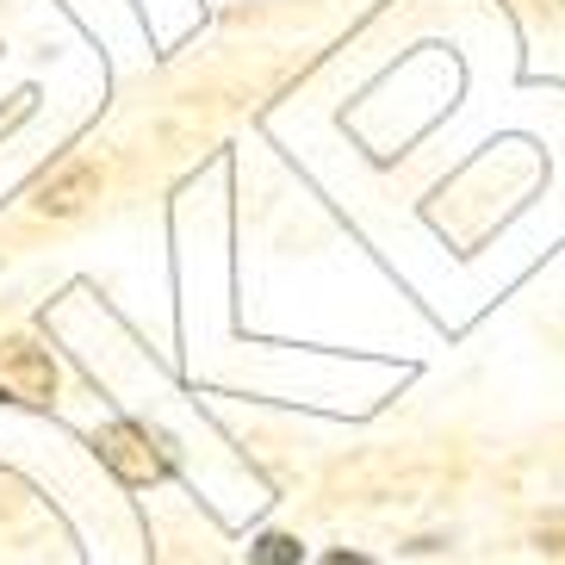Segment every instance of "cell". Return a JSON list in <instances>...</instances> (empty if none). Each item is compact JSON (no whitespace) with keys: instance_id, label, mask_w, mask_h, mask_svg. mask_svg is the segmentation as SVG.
Here are the masks:
<instances>
[{"instance_id":"obj_4","label":"cell","mask_w":565,"mask_h":565,"mask_svg":"<svg viewBox=\"0 0 565 565\" xmlns=\"http://www.w3.org/2000/svg\"><path fill=\"white\" fill-rule=\"evenodd\" d=\"M299 559H305V547L292 534H262L255 541V565H299Z\"/></svg>"},{"instance_id":"obj_6","label":"cell","mask_w":565,"mask_h":565,"mask_svg":"<svg viewBox=\"0 0 565 565\" xmlns=\"http://www.w3.org/2000/svg\"><path fill=\"white\" fill-rule=\"evenodd\" d=\"M330 565H361V559H330Z\"/></svg>"},{"instance_id":"obj_1","label":"cell","mask_w":565,"mask_h":565,"mask_svg":"<svg viewBox=\"0 0 565 565\" xmlns=\"http://www.w3.org/2000/svg\"><path fill=\"white\" fill-rule=\"evenodd\" d=\"M100 460L113 466L125 484H156L168 472V454H162V441H156L150 429H137V423H113V429H100Z\"/></svg>"},{"instance_id":"obj_3","label":"cell","mask_w":565,"mask_h":565,"mask_svg":"<svg viewBox=\"0 0 565 565\" xmlns=\"http://www.w3.org/2000/svg\"><path fill=\"white\" fill-rule=\"evenodd\" d=\"M82 193H94V168H68L63 181H51L44 186V193H38V205H44V212H75V205H82Z\"/></svg>"},{"instance_id":"obj_5","label":"cell","mask_w":565,"mask_h":565,"mask_svg":"<svg viewBox=\"0 0 565 565\" xmlns=\"http://www.w3.org/2000/svg\"><path fill=\"white\" fill-rule=\"evenodd\" d=\"M541 547L565 553V510H559V515H547V522H541Z\"/></svg>"},{"instance_id":"obj_2","label":"cell","mask_w":565,"mask_h":565,"mask_svg":"<svg viewBox=\"0 0 565 565\" xmlns=\"http://www.w3.org/2000/svg\"><path fill=\"white\" fill-rule=\"evenodd\" d=\"M0 398L13 404H51L56 398V366L32 342H0Z\"/></svg>"}]
</instances>
